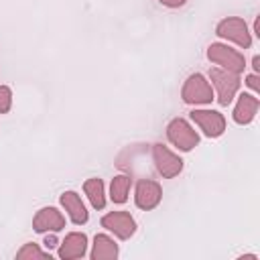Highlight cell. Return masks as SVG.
<instances>
[{"mask_svg": "<svg viewBox=\"0 0 260 260\" xmlns=\"http://www.w3.org/2000/svg\"><path fill=\"white\" fill-rule=\"evenodd\" d=\"M258 108H260V102H258V98L256 95H252V93H240V98H238V104H236V108H234V122L236 124H250L254 118H256V114H258Z\"/></svg>", "mask_w": 260, "mask_h": 260, "instance_id": "4fadbf2b", "label": "cell"}, {"mask_svg": "<svg viewBox=\"0 0 260 260\" xmlns=\"http://www.w3.org/2000/svg\"><path fill=\"white\" fill-rule=\"evenodd\" d=\"M91 260H116L118 258V244L106 236V234H98L93 238V248H91Z\"/></svg>", "mask_w": 260, "mask_h": 260, "instance_id": "5bb4252c", "label": "cell"}, {"mask_svg": "<svg viewBox=\"0 0 260 260\" xmlns=\"http://www.w3.org/2000/svg\"><path fill=\"white\" fill-rule=\"evenodd\" d=\"M152 160L156 171L165 177V179H173L183 171V160L181 156H177L173 150H169L165 144H154L152 146Z\"/></svg>", "mask_w": 260, "mask_h": 260, "instance_id": "8992f818", "label": "cell"}, {"mask_svg": "<svg viewBox=\"0 0 260 260\" xmlns=\"http://www.w3.org/2000/svg\"><path fill=\"white\" fill-rule=\"evenodd\" d=\"M85 250H87V236L81 232H71L61 242L57 254L61 260H75V258H83Z\"/></svg>", "mask_w": 260, "mask_h": 260, "instance_id": "8fae6325", "label": "cell"}, {"mask_svg": "<svg viewBox=\"0 0 260 260\" xmlns=\"http://www.w3.org/2000/svg\"><path fill=\"white\" fill-rule=\"evenodd\" d=\"M12 106V91L8 85H0V114H6Z\"/></svg>", "mask_w": 260, "mask_h": 260, "instance_id": "ac0fdd59", "label": "cell"}, {"mask_svg": "<svg viewBox=\"0 0 260 260\" xmlns=\"http://www.w3.org/2000/svg\"><path fill=\"white\" fill-rule=\"evenodd\" d=\"M132 179L128 175H118L112 179L110 183V199L114 203H124L128 199V191H130Z\"/></svg>", "mask_w": 260, "mask_h": 260, "instance_id": "2e32d148", "label": "cell"}, {"mask_svg": "<svg viewBox=\"0 0 260 260\" xmlns=\"http://www.w3.org/2000/svg\"><path fill=\"white\" fill-rule=\"evenodd\" d=\"M160 4H165V6H169V8H179V6H183L187 0H158Z\"/></svg>", "mask_w": 260, "mask_h": 260, "instance_id": "ffe728a7", "label": "cell"}, {"mask_svg": "<svg viewBox=\"0 0 260 260\" xmlns=\"http://www.w3.org/2000/svg\"><path fill=\"white\" fill-rule=\"evenodd\" d=\"M49 252H43L37 244H24L18 252H16V258L18 260H30V258H47Z\"/></svg>", "mask_w": 260, "mask_h": 260, "instance_id": "e0dca14e", "label": "cell"}, {"mask_svg": "<svg viewBox=\"0 0 260 260\" xmlns=\"http://www.w3.org/2000/svg\"><path fill=\"white\" fill-rule=\"evenodd\" d=\"M252 67H254V73H260V57L256 55L254 61H252Z\"/></svg>", "mask_w": 260, "mask_h": 260, "instance_id": "7402d4cb", "label": "cell"}, {"mask_svg": "<svg viewBox=\"0 0 260 260\" xmlns=\"http://www.w3.org/2000/svg\"><path fill=\"white\" fill-rule=\"evenodd\" d=\"M207 59L215 65H219L221 69L225 71H232V73H242L246 69V61H244V55L228 45H221V43H211L207 47Z\"/></svg>", "mask_w": 260, "mask_h": 260, "instance_id": "3957f363", "label": "cell"}, {"mask_svg": "<svg viewBox=\"0 0 260 260\" xmlns=\"http://www.w3.org/2000/svg\"><path fill=\"white\" fill-rule=\"evenodd\" d=\"M162 199V189L156 181H150V179H140L136 183V189H134V203L138 209H144V211H150L154 209Z\"/></svg>", "mask_w": 260, "mask_h": 260, "instance_id": "9c48e42d", "label": "cell"}, {"mask_svg": "<svg viewBox=\"0 0 260 260\" xmlns=\"http://www.w3.org/2000/svg\"><path fill=\"white\" fill-rule=\"evenodd\" d=\"M167 138L173 146H177L183 152L193 150L199 144V134L193 130V126L185 118H173L167 126Z\"/></svg>", "mask_w": 260, "mask_h": 260, "instance_id": "277c9868", "label": "cell"}, {"mask_svg": "<svg viewBox=\"0 0 260 260\" xmlns=\"http://www.w3.org/2000/svg\"><path fill=\"white\" fill-rule=\"evenodd\" d=\"M209 79L217 91V102L219 106H230L232 100L236 98L238 89H240V73H232V71H225L221 67H213L209 69Z\"/></svg>", "mask_w": 260, "mask_h": 260, "instance_id": "6da1fadb", "label": "cell"}, {"mask_svg": "<svg viewBox=\"0 0 260 260\" xmlns=\"http://www.w3.org/2000/svg\"><path fill=\"white\" fill-rule=\"evenodd\" d=\"M63 228H65V217H63V213L57 207H43L32 217V230L37 234L61 232Z\"/></svg>", "mask_w": 260, "mask_h": 260, "instance_id": "30bf717a", "label": "cell"}, {"mask_svg": "<svg viewBox=\"0 0 260 260\" xmlns=\"http://www.w3.org/2000/svg\"><path fill=\"white\" fill-rule=\"evenodd\" d=\"M181 98L185 104L189 106H207L213 102V91H211V85L209 81L201 75V73H191L185 83H183V89H181Z\"/></svg>", "mask_w": 260, "mask_h": 260, "instance_id": "7a4b0ae2", "label": "cell"}, {"mask_svg": "<svg viewBox=\"0 0 260 260\" xmlns=\"http://www.w3.org/2000/svg\"><path fill=\"white\" fill-rule=\"evenodd\" d=\"M254 30H256V35L260 37V20L256 18V22H254Z\"/></svg>", "mask_w": 260, "mask_h": 260, "instance_id": "cb8c5ba5", "label": "cell"}, {"mask_svg": "<svg viewBox=\"0 0 260 260\" xmlns=\"http://www.w3.org/2000/svg\"><path fill=\"white\" fill-rule=\"evenodd\" d=\"M43 244H45V248H47V250H51V248H55V246H57V238H55V236H47Z\"/></svg>", "mask_w": 260, "mask_h": 260, "instance_id": "44dd1931", "label": "cell"}, {"mask_svg": "<svg viewBox=\"0 0 260 260\" xmlns=\"http://www.w3.org/2000/svg\"><path fill=\"white\" fill-rule=\"evenodd\" d=\"M83 191H85L93 209H104L106 207V191H104L102 179H87L83 183Z\"/></svg>", "mask_w": 260, "mask_h": 260, "instance_id": "9a60e30c", "label": "cell"}, {"mask_svg": "<svg viewBox=\"0 0 260 260\" xmlns=\"http://www.w3.org/2000/svg\"><path fill=\"white\" fill-rule=\"evenodd\" d=\"M240 260H258V256H254V254H248V256H240Z\"/></svg>", "mask_w": 260, "mask_h": 260, "instance_id": "603a6c76", "label": "cell"}, {"mask_svg": "<svg viewBox=\"0 0 260 260\" xmlns=\"http://www.w3.org/2000/svg\"><path fill=\"white\" fill-rule=\"evenodd\" d=\"M215 35L225 39V41L240 45L242 49H248L252 45V35L248 30V24L240 16H228V18L219 20L215 26Z\"/></svg>", "mask_w": 260, "mask_h": 260, "instance_id": "5b68a950", "label": "cell"}, {"mask_svg": "<svg viewBox=\"0 0 260 260\" xmlns=\"http://www.w3.org/2000/svg\"><path fill=\"white\" fill-rule=\"evenodd\" d=\"M246 85L254 91H260V79H258V73H252V75H246Z\"/></svg>", "mask_w": 260, "mask_h": 260, "instance_id": "d6986e66", "label": "cell"}, {"mask_svg": "<svg viewBox=\"0 0 260 260\" xmlns=\"http://www.w3.org/2000/svg\"><path fill=\"white\" fill-rule=\"evenodd\" d=\"M100 223L120 240H128L136 232V221L128 211H110L102 217Z\"/></svg>", "mask_w": 260, "mask_h": 260, "instance_id": "52a82bcc", "label": "cell"}, {"mask_svg": "<svg viewBox=\"0 0 260 260\" xmlns=\"http://www.w3.org/2000/svg\"><path fill=\"white\" fill-rule=\"evenodd\" d=\"M191 120L199 126V130H203L207 138H217L225 130V118L215 110H193Z\"/></svg>", "mask_w": 260, "mask_h": 260, "instance_id": "ba28073f", "label": "cell"}, {"mask_svg": "<svg viewBox=\"0 0 260 260\" xmlns=\"http://www.w3.org/2000/svg\"><path fill=\"white\" fill-rule=\"evenodd\" d=\"M59 201H61L63 209L67 211L69 219H71L75 225H83V223L89 219V213H87V209H85L81 197H79L75 191H65V193H61Z\"/></svg>", "mask_w": 260, "mask_h": 260, "instance_id": "7c38bea8", "label": "cell"}]
</instances>
